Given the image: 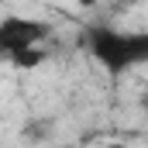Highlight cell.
I'll return each mask as SVG.
<instances>
[{"label":"cell","mask_w":148,"mask_h":148,"mask_svg":"<svg viewBox=\"0 0 148 148\" xmlns=\"http://www.w3.org/2000/svg\"><path fill=\"white\" fill-rule=\"evenodd\" d=\"M90 55L110 76H121L148 62V31H117V28H90L86 31Z\"/></svg>","instance_id":"cell-1"},{"label":"cell","mask_w":148,"mask_h":148,"mask_svg":"<svg viewBox=\"0 0 148 148\" xmlns=\"http://www.w3.org/2000/svg\"><path fill=\"white\" fill-rule=\"evenodd\" d=\"M93 3H97V0H79V7H93Z\"/></svg>","instance_id":"cell-4"},{"label":"cell","mask_w":148,"mask_h":148,"mask_svg":"<svg viewBox=\"0 0 148 148\" xmlns=\"http://www.w3.org/2000/svg\"><path fill=\"white\" fill-rule=\"evenodd\" d=\"M48 35H52V24H48V21L24 17V14H10V17L0 21V55L10 59V55H17L21 48L41 45Z\"/></svg>","instance_id":"cell-2"},{"label":"cell","mask_w":148,"mask_h":148,"mask_svg":"<svg viewBox=\"0 0 148 148\" xmlns=\"http://www.w3.org/2000/svg\"><path fill=\"white\" fill-rule=\"evenodd\" d=\"M141 103H145V110H148V93H145V100H141Z\"/></svg>","instance_id":"cell-5"},{"label":"cell","mask_w":148,"mask_h":148,"mask_svg":"<svg viewBox=\"0 0 148 148\" xmlns=\"http://www.w3.org/2000/svg\"><path fill=\"white\" fill-rule=\"evenodd\" d=\"M107 148H124V145H107Z\"/></svg>","instance_id":"cell-6"},{"label":"cell","mask_w":148,"mask_h":148,"mask_svg":"<svg viewBox=\"0 0 148 148\" xmlns=\"http://www.w3.org/2000/svg\"><path fill=\"white\" fill-rule=\"evenodd\" d=\"M48 55H45V48L41 45H31V48H21L17 55H10V62L17 66V69H38L41 62H45Z\"/></svg>","instance_id":"cell-3"}]
</instances>
